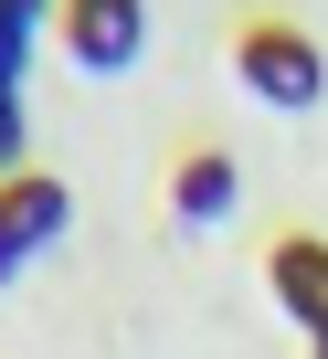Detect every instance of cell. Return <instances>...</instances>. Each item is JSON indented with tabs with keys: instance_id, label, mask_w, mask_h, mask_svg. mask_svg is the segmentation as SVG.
I'll return each mask as SVG.
<instances>
[{
	"instance_id": "obj_1",
	"label": "cell",
	"mask_w": 328,
	"mask_h": 359,
	"mask_svg": "<svg viewBox=\"0 0 328 359\" xmlns=\"http://www.w3.org/2000/svg\"><path fill=\"white\" fill-rule=\"evenodd\" d=\"M233 74H244V95L275 106V116H307V106L328 95V53H317L296 22H244V32H233Z\"/></svg>"
},
{
	"instance_id": "obj_2",
	"label": "cell",
	"mask_w": 328,
	"mask_h": 359,
	"mask_svg": "<svg viewBox=\"0 0 328 359\" xmlns=\"http://www.w3.org/2000/svg\"><path fill=\"white\" fill-rule=\"evenodd\" d=\"M53 43L85 74H127L148 53V0H53Z\"/></svg>"
},
{
	"instance_id": "obj_3",
	"label": "cell",
	"mask_w": 328,
	"mask_h": 359,
	"mask_svg": "<svg viewBox=\"0 0 328 359\" xmlns=\"http://www.w3.org/2000/svg\"><path fill=\"white\" fill-rule=\"evenodd\" d=\"M265 285H275V306H286L307 338H328V243H317V233H286V243L265 254Z\"/></svg>"
},
{
	"instance_id": "obj_4",
	"label": "cell",
	"mask_w": 328,
	"mask_h": 359,
	"mask_svg": "<svg viewBox=\"0 0 328 359\" xmlns=\"http://www.w3.org/2000/svg\"><path fill=\"white\" fill-rule=\"evenodd\" d=\"M64 222H74V191H64L53 169H11V180H0V233H11L22 254L64 243Z\"/></svg>"
},
{
	"instance_id": "obj_5",
	"label": "cell",
	"mask_w": 328,
	"mask_h": 359,
	"mask_svg": "<svg viewBox=\"0 0 328 359\" xmlns=\"http://www.w3.org/2000/svg\"><path fill=\"white\" fill-rule=\"evenodd\" d=\"M233 191H244V169H233L223 148H191V158L170 169V222H181V233H212V222H233Z\"/></svg>"
},
{
	"instance_id": "obj_6",
	"label": "cell",
	"mask_w": 328,
	"mask_h": 359,
	"mask_svg": "<svg viewBox=\"0 0 328 359\" xmlns=\"http://www.w3.org/2000/svg\"><path fill=\"white\" fill-rule=\"evenodd\" d=\"M22 127H32V116H22V85H11V74H0V180H11V169H22Z\"/></svg>"
},
{
	"instance_id": "obj_7",
	"label": "cell",
	"mask_w": 328,
	"mask_h": 359,
	"mask_svg": "<svg viewBox=\"0 0 328 359\" xmlns=\"http://www.w3.org/2000/svg\"><path fill=\"white\" fill-rule=\"evenodd\" d=\"M0 32H11V43H43L53 32V0H0Z\"/></svg>"
},
{
	"instance_id": "obj_8",
	"label": "cell",
	"mask_w": 328,
	"mask_h": 359,
	"mask_svg": "<svg viewBox=\"0 0 328 359\" xmlns=\"http://www.w3.org/2000/svg\"><path fill=\"white\" fill-rule=\"evenodd\" d=\"M22 264H32V254H22L11 233H0V285H22Z\"/></svg>"
},
{
	"instance_id": "obj_9",
	"label": "cell",
	"mask_w": 328,
	"mask_h": 359,
	"mask_svg": "<svg viewBox=\"0 0 328 359\" xmlns=\"http://www.w3.org/2000/svg\"><path fill=\"white\" fill-rule=\"evenodd\" d=\"M317 359H328V338H317Z\"/></svg>"
}]
</instances>
